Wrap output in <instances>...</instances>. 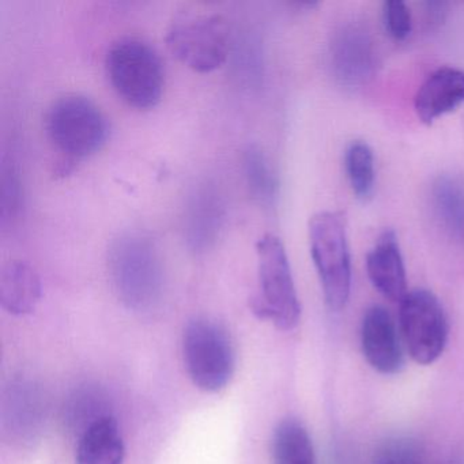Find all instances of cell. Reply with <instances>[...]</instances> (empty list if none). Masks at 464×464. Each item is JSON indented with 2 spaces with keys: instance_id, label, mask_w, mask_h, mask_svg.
<instances>
[{
  "instance_id": "14",
  "label": "cell",
  "mask_w": 464,
  "mask_h": 464,
  "mask_svg": "<svg viewBox=\"0 0 464 464\" xmlns=\"http://www.w3.org/2000/svg\"><path fill=\"white\" fill-rule=\"evenodd\" d=\"M42 298V282L34 268L13 260L0 273V304L15 316L31 314Z\"/></svg>"
},
{
  "instance_id": "20",
  "label": "cell",
  "mask_w": 464,
  "mask_h": 464,
  "mask_svg": "<svg viewBox=\"0 0 464 464\" xmlns=\"http://www.w3.org/2000/svg\"><path fill=\"white\" fill-rule=\"evenodd\" d=\"M102 395L93 390H83L77 392L67 407V423L72 431L80 430V436L100 418L108 415L102 411Z\"/></svg>"
},
{
  "instance_id": "11",
  "label": "cell",
  "mask_w": 464,
  "mask_h": 464,
  "mask_svg": "<svg viewBox=\"0 0 464 464\" xmlns=\"http://www.w3.org/2000/svg\"><path fill=\"white\" fill-rule=\"evenodd\" d=\"M361 344L369 365L380 373H398L403 366V349L395 322L382 306H371L363 314Z\"/></svg>"
},
{
  "instance_id": "7",
  "label": "cell",
  "mask_w": 464,
  "mask_h": 464,
  "mask_svg": "<svg viewBox=\"0 0 464 464\" xmlns=\"http://www.w3.org/2000/svg\"><path fill=\"white\" fill-rule=\"evenodd\" d=\"M165 40L173 56L202 74L224 66L229 55V26L219 14L178 18L168 29Z\"/></svg>"
},
{
  "instance_id": "23",
  "label": "cell",
  "mask_w": 464,
  "mask_h": 464,
  "mask_svg": "<svg viewBox=\"0 0 464 464\" xmlns=\"http://www.w3.org/2000/svg\"><path fill=\"white\" fill-rule=\"evenodd\" d=\"M417 447L409 440H393L377 453L374 464H420Z\"/></svg>"
},
{
  "instance_id": "6",
  "label": "cell",
  "mask_w": 464,
  "mask_h": 464,
  "mask_svg": "<svg viewBox=\"0 0 464 464\" xmlns=\"http://www.w3.org/2000/svg\"><path fill=\"white\" fill-rule=\"evenodd\" d=\"M47 134L67 161L86 159L107 142L110 127L107 118L86 97H62L53 102L47 115Z\"/></svg>"
},
{
  "instance_id": "4",
  "label": "cell",
  "mask_w": 464,
  "mask_h": 464,
  "mask_svg": "<svg viewBox=\"0 0 464 464\" xmlns=\"http://www.w3.org/2000/svg\"><path fill=\"white\" fill-rule=\"evenodd\" d=\"M309 244L325 303L331 311H341L349 301L352 287L346 225L341 214L333 211L314 214L309 221Z\"/></svg>"
},
{
  "instance_id": "18",
  "label": "cell",
  "mask_w": 464,
  "mask_h": 464,
  "mask_svg": "<svg viewBox=\"0 0 464 464\" xmlns=\"http://www.w3.org/2000/svg\"><path fill=\"white\" fill-rule=\"evenodd\" d=\"M344 167L355 197L368 202L373 197L376 180L373 151L368 143L362 140L350 143L344 153Z\"/></svg>"
},
{
  "instance_id": "1",
  "label": "cell",
  "mask_w": 464,
  "mask_h": 464,
  "mask_svg": "<svg viewBox=\"0 0 464 464\" xmlns=\"http://www.w3.org/2000/svg\"><path fill=\"white\" fill-rule=\"evenodd\" d=\"M110 274L119 300L135 312L153 311L164 295V267L156 243L140 232L124 233L110 249Z\"/></svg>"
},
{
  "instance_id": "8",
  "label": "cell",
  "mask_w": 464,
  "mask_h": 464,
  "mask_svg": "<svg viewBox=\"0 0 464 464\" xmlns=\"http://www.w3.org/2000/svg\"><path fill=\"white\" fill-rule=\"evenodd\" d=\"M401 339L410 357L420 365H430L444 352L448 322L439 298L428 290L407 293L399 312Z\"/></svg>"
},
{
  "instance_id": "17",
  "label": "cell",
  "mask_w": 464,
  "mask_h": 464,
  "mask_svg": "<svg viewBox=\"0 0 464 464\" xmlns=\"http://www.w3.org/2000/svg\"><path fill=\"white\" fill-rule=\"evenodd\" d=\"M431 202L442 227L453 235L464 232V180L458 175H441L431 187Z\"/></svg>"
},
{
  "instance_id": "2",
  "label": "cell",
  "mask_w": 464,
  "mask_h": 464,
  "mask_svg": "<svg viewBox=\"0 0 464 464\" xmlns=\"http://www.w3.org/2000/svg\"><path fill=\"white\" fill-rule=\"evenodd\" d=\"M105 67L111 85L130 107L150 110L159 104L164 92V67L148 43L119 40L108 51Z\"/></svg>"
},
{
  "instance_id": "3",
  "label": "cell",
  "mask_w": 464,
  "mask_h": 464,
  "mask_svg": "<svg viewBox=\"0 0 464 464\" xmlns=\"http://www.w3.org/2000/svg\"><path fill=\"white\" fill-rule=\"evenodd\" d=\"M259 293L254 298L255 314L290 331L300 322L301 305L286 249L276 236L265 235L256 244Z\"/></svg>"
},
{
  "instance_id": "13",
  "label": "cell",
  "mask_w": 464,
  "mask_h": 464,
  "mask_svg": "<svg viewBox=\"0 0 464 464\" xmlns=\"http://www.w3.org/2000/svg\"><path fill=\"white\" fill-rule=\"evenodd\" d=\"M366 270L372 285L391 301L401 303L407 295V276L398 238L385 230L366 256Z\"/></svg>"
},
{
  "instance_id": "21",
  "label": "cell",
  "mask_w": 464,
  "mask_h": 464,
  "mask_svg": "<svg viewBox=\"0 0 464 464\" xmlns=\"http://www.w3.org/2000/svg\"><path fill=\"white\" fill-rule=\"evenodd\" d=\"M208 195L203 194L202 199L192 206L191 217V241L195 246H206L211 240L217 230L218 219V205L213 198L206 199Z\"/></svg>"
},
{
  "instance_id": "10",
  "label": "cell",
  "mask_w": 464,
  "mask_h": 464,
  "mask_svg": "<svg viewBox=\"0 0 464 464\" xmlns=\"http://www.w3.org/2000/svg\"><path fill=\"white\" fill-rule=\"evenodd\" d=\"M47 412L44 395L34 382H10L2 401V428L17 441H32L42 431Z\"/></svg>"
},
{
  "instance_id": "12",
  "label": "cell",
  "mask_w": 464,
  "mask_h": 464,
  "mask_svg": "<svg viewBox=\"0 0 464 464\" xmlns=\"http://www.w3.org/2000/svg\"><path fill=\"white\" fill-rule=\"evenodd\" d=\"M464 104V72L441 67L431 72L415 94L414 108L422 123L431 124Z\"/></svg>"
},
{
  "instance_id": "22",
  "label": "cell",
  "mask_w": 464,
  "mask_h": 464,
  "mask_svg": "<svg viewBox=\"0 0 464 464\" xmlns=\"http://www.w3.org/2000/svg\"><path fill=\"white\" fill-rule=\"evenodd\" d=\"M385 29L395 40H404L411 34V13L401 0H390L382 5Z\"/></svg>"
},
{
  "instance_id": "9",
  "label": "cell",
  "mask_w": 464,
  "mask_h": 464,
  "mask_svg": "<svg viewBox=\"0 0 464 464\" xmlns=\"http://www.w3.org/2000/svg\"><path fill=\"white\" fill-rule=\"evenodd\" d=\"M331 69L336 81L347 88L368 82L376 72L377 53L371 34L349 25L336 32L331 43Z\"/></svg>"
},
{
  "instance_id": "24",
  "label": "cell",
  "mask_w": 464,
  "mask_h": 464,
  "mask_svg": "<svg viewBox=\"0 0 464 464\" xmlns=\"http://www.w3.org/2000/svg\"><path fill=\"white\" fill-rule=\"evenodd\" d=\"M2 183H4V191H2V217H4L5 224L6 219H14L18 211H20V181H18L17 173H15L13 168L5 170Z\"/></svg>"
},
{
  "instance_id": "19",
  "label": "cell",
  "mask_w": 464,
  "mask_h": 464,
  "mask_svg": "<svg viewBox=\"0 0 464 464\" xmlns=\"http://www.w3.org/2000/svg\"><path fill=\"white\" fill-rule=\"evenodd\" d=\"M243 161L244 172L252 194L262 203L273 202L278 183L263 151L256 146H249L244 153Z\"/></svg>"
},
{
  "instance_id": "16",
  "label": "cell",
  "mask_w": 464,
  "mask_h": 464,
  "mask_svg": "<svg viewBox=\"0 0 464 464\" xmlns=\"http://www.w3.org/2000/svg\"><path fill=\"white\" fill-rule=\"evenodd\" d=\"M273 461L274 464H316L311 436L300 420L287 418L276 426Z\"/></svg>"
},
{
  "instance_id": "5",
  "label": "cell",
  "mask_w": 464,
  "mask_h": 464,
  "mask_svg": "<svg viewBox=\"0 0 464 464\" xmlns=\"http://www.w3.org/2000/svg\"><path fill=\"white\" fill-rule=\"evenodd\" d=\"M183 358L189 379L205 392L224 390L235 373V347L229 334L205 317L191 320L184 328Z\"/></svg>"
},
{
  "instance_id": "15",
  "label": "cell",
  "mask_w": 464,
  "mask_h": 464,
  "mask_svg": "<svg viewBox=\"0 0 464 464\" xmlns=\"http://www.w3.org/2000/svg\"><path fill=\"white\" fill-rule=\"evenodd\" d=\"M126 445L118 420L105 415L80 436L75 464H123Z\"/></svg>"
}]
</instances>
